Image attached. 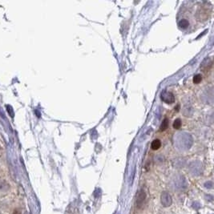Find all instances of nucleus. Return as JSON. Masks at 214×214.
Wrapping results in <instances>:
<instances>
[{"label": "nucleus", "instance_id": "obj_1", "mask_svg": "<svg viewBox=\"0 0 214 214\" xmlns=\"http://www.w3.org/2000/svg\"><path fill=\"white\" fill-rule=\"evenodd\" d=\"M161 202H162V205H165V207L169 206V205H171V203H172L171 197H170L167 193H162V196H161Z\"/></svg>", "mask_w": 214, "mask_h": 214}, {"label": "nucleus", "instance_id": "obj_2", "mask_svg": "<svg viewBox=\"0 0 214 214\" xmlns=\"http://www.w3.org/2000/svg\"><path fill=\"white\" fill-rule=\"evenodd\" d=\"M145 197H146L145 193H144L143 190L140 191L137 196V205L138 206V207L140 208L142 205H143V201H144V200H145Z\"/></svg>", "mask_w": 214, "mask_h": 214}, {"label": "nucleus", "instance_id": "obj_3", "mask_svg": "<svg viewBox=\"0 0 214 214\" xmlns=\"http://www.w3.org/2000/svg\"><path fill=\"white\" fill-rule=\"evenodd\" d=\"M10 188L9 184L5 181H0V191L6 192Z\"/></svg>", "mask_w": 214, "mask_h": 214}, {"label": "nucleus", "instance_id": "obj_4", "mask_svg": "<svg viewBox=\"0 0 214 214\" xmlns=\"http://www.w3.org/2000/svg\"><path fill=\"white\" fill-rule=\"evenodd\" d=\"M160 146H161V143H160V140H154L152 144H151V148L153 150H157L160 148Z\"/></svg>", "mask_w": 214, "mask_h": 214}, {"label": "nucleus", "instance_id": "obj_5", "mask_svg": "<svg viewBox=\"0 0 214 214\" xmlns=\"http://www.w3.org/2000/svg\"><path fill=\"white\" fill-rule=\"evenodd\" d=\"M168 127V119H165V120L163 121L162 124L160 126V130H161V131H165V130L167 129Z\"/></svg>", "mask_w": 214, "mask_h": 214}, {"label": "nucleus", "instance_id": "obj_6", "mask_svg": "<svg viewBox=\"0 0 214 214\" xmlns=\"http://www.w3.org/2000/svg\"><path fill=\"white\" fill-rule=\"evenodd\" d=\"M181 121L180 119H177V120H176L174 121V123H173V127H174L175 129H179L180 127H181Z\"/></svg>", "mask_w": 214, "mask_h": 214}, {"label": "nucleus", "instance_id": "obj_7", "mask_svg": "<svg viewBox=\"0 0 214 214\" xmlns=\"http://www.w3.org/2000/svg\"><path fill=\"white\" fill-rule=\"evenodd\" d=\"M188 22L186 20V19H182L181 21H180L179 23V25L182 27V28H186L188 26Z\"/></svg>", "mask_w": 214, "mask_h": 214}, {"label": "nucleus", "instance_id": "obj_8", "mask_svg": "<svg viewBox=\"0 0 214 214\" xmlns=\"http://www.w3.org/2000/svg\"><path fill=\"white\" fill-rule=\"evenodd\" d=\"M202 80V76L200 75H196L195 76H194V78H193V83H199Z\"/></svg>", "mask_w": 214, "mask_h": 214}]
</instances>
